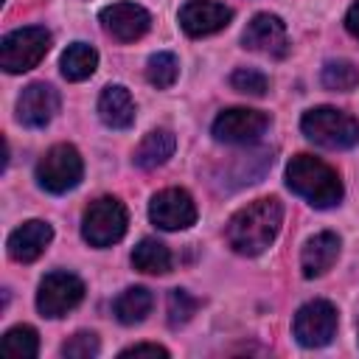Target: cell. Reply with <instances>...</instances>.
I'll return each instance as SVG.
<instances>
[{
	"label": "cell",
	"mask_w": 359,
	"mask_h": 359,
	"mask_svg": "<svg viewBox=\"0 0 359 359\" xmlns=\"http://www.w3.org/2000/svg\"><path fill=\"white\" fill-rule=\"evenodd\" d=\"M283 222V205L275 196H264L236 210L227 222V244L238 255H261L278 236Z\"/></svg>",
	"instance_id": "obj_1"
},
{
	"label": "cell",
	"mask_w": 359,
	"mask_h": 359,
	"mask_svg": "<svg viewBox=\"0 0 359 359\" xmlns=\"http://www.w3.org/2000/svg\"><path fill=\"white\" fill-rule=\"evenodd\" d=\"M286 185L314 208H334L342 199L339 174L311 154H297L286 165Z\"/></svg>",
	"instance_id": "obj_2"
},
{
	"label": "cell",
	"mask_w": 359,
	"mask_h": 359,
	"mask_svg": "<svg viewBox=\"0 0 359 359\" xmlns=\"http://www.w3.org/2000/svg\"><path fill=\"white\" fill-rule=\"evenodd\" d=\"M300 129L323 149H351L359 143V121L337 107H314L303 112Z\"/></svg>",
	"instance_id": "obj_3"
},
{
	"label": "cell",
	"mask_w": 359,
	"mask_h": 359,
	"mask_svg": "<svg viewBox=\"0 0 359 359\" xmlns=\"http://www.w3.org/2000/svg\"><path fill=\"white\" fill-rule=\"evenodd\" d=\"M84 163L76 146L56 143L36 163V182L50 194H67L81 182Z\"/></svg>",
	"instance_id": "obj_4"
},
{
	"label": "cell",
	"mask_w": 359,
	"mask_h": 359,
	"mask_svg": "<svg viewBox=\"0 0 359 359\" xmlns=\"http://www.w3.org/2000/svg\"><path fill=\"white\" fill-rule=\"evenodd\" d=\"M50 50V34L39 25L17 28L0 42V65L6 73H25L36 67Z\"/></svg>",
	"instance_id": "obj_5"
},
{
	"label": "cell",
	"mask_w": 359,
	"mask_h": 359,
	"mask_svg": "<svg viewBox=\"0 0 359 359\" xmlns=\"http://www.w3.org/2000/svg\"><path fill=\"white\" fill-rule=\"evenodd\" d=\"M126 233V208L115 196L95 199L81 219V236L93 247H112Z\"/></svg>",
	"instance_id": "obj_6"
},
{
	"label": "cell",
	"mask_w": 359,
	"mask_h": 359,
	"mask_svg": "<svg viewBox=\"0 0 359 359\" xmlns=\"http://www.w3.org/2000/svg\"><path fill=\"white\" fill-rule=\"evenodd\" d=\"M269 129V115L247 107H233L216 115L210 132L219 143H233V146H247L255 143L264 132Z\"/></svg>",
	"instance_id": "obj_7"
},
{
	"label": "cell",
	"mask_w": 359,
	"mask_h": 359,
	"mask_svg": "<svg viewBox=\"0 0 359 359\" xmlns=\"http://www.w3.org/2000/svg\"><path fill=\"white\" fill-rule=\"evenodd\" d=\"M292 331L303 348H323L337 334V309L328 300H311L297 309Z\"/></svg>",
	"instance_id": "obj_8"
},
{
	"label": "cell",
	"mask_w": 359,
	"mask_h": 359,
	"mask_svg": "<svg viewBox=\"0 0 359 359\" xmlns=\"http://www.w3.org/2000/svg\"><path fill=\"white\" fill-rule=\"evenodd\" d=\"M84 300V283L73 272H50L36 292V309L42 317H65Z\"/></svg>",
	"instance_id": "obj_9"
},
{
	"label": "cell",
	"mask_w": 359,
	"mask_h": 359,
	"mask_svg": "<svg viewBox=\"0 0 359 359\" xmlns=\"http://www.w3.org/2000/svg\"><path fill=\"white\" fill-rule=\"evenodd\" d=\"M149 219L160 230H185L196 222V205L194 196L182 188H165L151 196L149 202Z\"/></svg>",
	"instance_id": "obj_10"
},
{
	"label": "cell",
	"mask_w": 359,
	"mask_h": 359,
	"mask_svg": "<svg viewBox=\"0 0 359 359\" xmlns=\"http://www.w3.org/2000/svg\"><path fill=\"white\" fill-rule=\"evenodd\" d=\"M241 42L247 50H255V53H266V56H286L289 50V39H286V25L280 17L275 14H255L244 34H241Z\"/></svg>",
	"instance_id": "obj_11"
},
{
	"label": "cell",
	"mask_w": 359,
	"mask_h": 359,
	"mask_svg": "<svg viewBox=\"0 0 359 359\" xmlns=\"http://www.w3.org/2000/svg\"><path fill=\"white\" fill-rule=\"evenodd\" d=\"M56 112H59V93L45 81L28 84L17 98V121L28 129L48 126Z\"/></svg>",
	"instance_id": "obj_12"
},
{
	"label": "cell",
	"mask_w": 359,
	"mask_h": 359,
	"mask_svg": "<svg viewBox=\"0 0 359 359\" xmlns=\"http://www.w3.org/2000/svg\"><path fill=\"white\" fill-rule=\"evenodd\" d=\"M101 25L112 39L135 42L151 28V17L137 3H112V6L101 8Z\"/></svg>",
	"instance_id": "obj_13"
},
{
	"label": "cell",
	"mask_w": 359,
	"mask_h": 359,
	"mask_svg": "<svg viewBox=\"0 0 359 359\" xmlns=\"http://www.w3.org/2000/svg\"><path fill=\"white\" fill-rule=\"evenodd\" d=\"M233 20V11L216 0H188L180 8V28L188 36H210Z\"/></svg>",
	"instance_id": "obj_14"
},
{
	"label": "cell",
	"mask_w": 359,
	"mask_h": 359,
	"mask_svg": "<svg viewBox=\"0 0 359 359\" xmlns=\"http://www.w3.org/2000/svg\"><path fill=\"white\" fill-rule=\"evenodd\" d=\"M50 238H53L50 224L42 222V219H31V222L20 224L8 236V255L14 261H20V264H31V261H36L48 250Z\"/></svg>",
	"instance_id": "obj_15"
},
{
	"label": "cell",
	"mask_w": 359,
	"mask_h": 359,
	"mask_svg": "<svg viewBox=\"0 0 359 359\" xmlns=\"http://www.w3.org/2000/svg\"><path fill=\"white\" fill-rule=\"evenodd\" d=\"M337 255H339V236L328 233V230L317 233L306 241V247L300 252V269L306 278H320L334 266Z\"/></svg>",
	"instance_id": "obj_16"
},
{
	"label": "cell",
	"mask_w": 359,
	"mask_h": 359,
	"mask_svg": "<svg viewBox=\"0 0 359 359\" xmlns=\"http://www.w3.org/2000/svg\"><path fill=\"white\" fill-rule=\"evenodd\" d=\"M98 118L112 129H129L135 123V101L126 87L109 84L98 95Z\"/></svg>",
	"instance_id": "obj_17"
},
{
	"label": "cell",
	"mask_w": 359,
	"mask_h": 359,
	"mask_svg": "<svg viewBox=\"0 0 359 359\" xmlns=\"http://www.w3.org/2000/svg\"><path fill=\"white\" fill-rule=\"evenodd\" d=\"M174 149H177V137L171 129H151L135 149V165L146 168V171L157 168L174 154Z\"/></svg>",
	"instance_id": "obj_18"
},
{
	"label": "cell",
	"mask_w": 359,
	"mask_h": 359,
	"mask_svg": "<svg viewBox=\"0 0 359 359\" xmlns=\"http://www.w3.org/2000/svg\"><path fill=\"white\" fill-rule=\"evenodd\" d=\"M151 306H154V294H151L146 286H129V289H123V292L115 297L112 311H115L118 323H123V325H137V323H143V320L149 317Z\"/></svg>",
	"instance_id": "obj_19"
},
{
	"label": "cell",
	"mask_w": 359,
	"mask_h": 359,
	"mask_svg": "<svg viewBox=\"0 0 359 359\" xmlns=\"http://www.w3.org/2000/svg\"><path fill=\"white\" fill-rule=\"evenodd\" d=\"M132 266L146 275H165L171 269V252L163 241L157 238H143L132 250Z\"/></svg>",
	"instance_id": "obj_20"
},
{
	"label": "cell",
	"mask_w": 359,
	"mask_h": 359,
	"mask_svg": "<svg viewBox=\"0 0 359 359\" xmlns=\"http://www.w3.org/2000/svg\"><path fill=\"white\" fill-rule=\"evenodd\" d=\"M59 67H62V76H65L67 81H84V79H90V76L95 73V67H98V53H95L90 45H84V42H73V45L62 53Z\"/></svg>",
	"instance_id": "obj_21"
},
{
	"label": "cell",
	"mask_w": 359,
	"mask_h": 359,
	"mask_svg": "<svg viewBox=\"0 0 359 359\" xmlns=\"http://www.w3.org/2000/svg\"><path fill=\"white\" fill-rule=\"evenodd\" d=\"M3 353L11 359H34L39 353V337L31 325H14L3 334Z\"/></svg>",
	"instance_id": "obj_22"
},
{
	"label": "cell",
	"mask_w": 359,
	"mask_h": 359,
	"mask_svg": "<svg viewBox=\"0 0 359 359\" xmlns=\"http://www.w3.org/2000/svg\"><path fill=\"white\" fill-rule=\"evenodd\" d=\"M320 81L325 90H337V93H348L353 87H359V67L348 59H331L323 65Z\"/></svg>",
	"instance_id": "obj_23"
},
{
	"label": "cell",
	"mask_w": 359,
	"mask_h": 359,
	"mask_svg": "<svg viewBox=\"0 0 359 359\" xmlns=\"http://www.w3.org/2000/svg\"><path fill=\"white\" fill-rule=\"evenodd\" d=\"M177 76H180V62H177L174 53L160 50V53H151L149 56V62H146V79H149V84H154L157 90H168L177 81Z\"/></svg>",
	"instance_id": "obj_24"
},
{
	"label": "cell",
	"mask_w": 359,
	"mask_h": 359,
	"mask_svg": "<svg viewBox=\"0 0 359 359\" xmlns=\"http://www.w3.org/2000/svg\"><path fill=\"white\" fill-rule=\"evenodd\" d=\"M196 306H199L196 297H191L185 289H174V292L168 294V325H171V328L185 325V323L194 317Z\"/></svg>",
	"instance_id": "obj_25"
},
{
	"label": "cell",
	"mask_w": 359,
	"mask_h": 359,
	"mask_svg": "<svg viewBox=\"0 0 359 359\" xmlns=\"http://www.w3.org/2000/svg\"><path fill=\"white\" fill-rule=\"evenodd\" d=\"M230 87L238 90V93H244V95H264L266 87H269V81H266L264 73H258L252 67H236L233 76H230Z\"/></svg>",
	"instance_id": "obj_26"
},
{
	"label": "cell",
	"mask_w": 359,
	"mask_h": 359,
	"mask_svg": "<svg viewBox=\"0 0 359 359\" xmlns=\"http://www.w3.org/2000/svg\"><path fill=\"white\" fill-rule=\"evenodd\" d=\"M98 348L101 345H98V337L93 331H79L62 345V356H67V359H90V356L98 353Z\"/></svg>",
	"instance_id": "obj_27"
},
{
	"label": "cell",
	"mask_w": 359,
	"mask_h": 359,
	"mask_svg": "<svg viewBox=\"0 0 359 359\" xmlns=\"http://www.w3.org/2000/svg\"><path fill=\"white\" fill-rule=\"evenodd\" d=\"M126 356H168V351L163 345H149V342H140V345H132L126 351H121V359Z\"/></svg>",
	"instance_id": "obj_28"
},
{
	"label": "cell",
	"mask_w": 359,
	"mask_h": 359,
	"mask_svg": "<svg viewBox=\"0 0 359 359\" xmlns=\"http://www.w3.org/2000/svg\"><path fill=\"white\" fill-rule=\"evenodd\" d=\"M345 28L351 31V36H356V39H359V0L348 8V14H345Z\"/></svg>",
	"instance_id": "obj_29"
}]
</instances>
